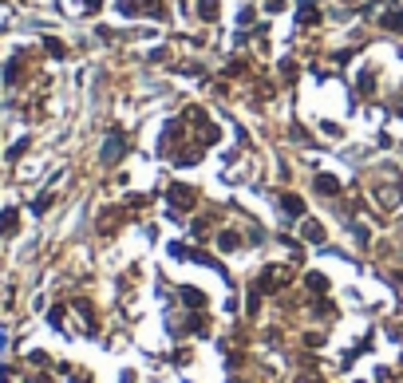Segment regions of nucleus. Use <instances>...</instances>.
<instances>
[{
    "label": "nucleus",
    "mask_w": 403,
    "mask_h": 383,
    "mask_svg": "<svg viewBox=\"0 0 403 383\" xmlns=\"http://www.w3.org/2000/svg\"><path fill=\"white\" fill-rule=\"evenodd\" d=\"M313 186H316V190H320V194H336V190H340V182H336V178H332V174H320V178H316V182H313Z\"/></svg>",
    "instance_id": "nucleus-1"
},
{
    "label": "nucleus",
    "mask_w": 403,
    "mask_h": 383,
    "mask_svg": "<svg viewBox=\"0 0 403 383\" xmlns=\"http://www.w3.org/2000/svg\"><path fill=\"white\" fill-rule=\"evenodd\" d=\"M384 28H399L403 32V12H388L384 16Z\"/></svg>",
    "instance_id": "nucleus-7"
},
{
    "label": "nucleus",
    "mask_w": 403,
    "mask_h": 383,
    "mask_svg": "<svg viewBox=\"0 0 403 383\" xmlns=\"http://www.w3.org/2000/svg\"><path fill=\"white\" fill-rule=\"evenodd\" d=\"M170 198H174L178 206H194V190H186V186H174V190H170Z\"/></svg>",
    "instance_id": "nucleus-3"
},
{
    "label": "nucleus",
    "mask_w": 403,
    "mask_h": 383,
    "mask_svg": "<svg viewBox=\"0 0 403 383\" xmlns=\"http://www.w3.org/2000/svg\"><path fill=\"white\" fill-rule=\"evenodd\" d=\"M304 237H309V241H324V229H320L316 221H309V225H304Z\"/></svg>",
    "instance_id": "nucleus-6"
},
{
    "label": "nucleus",
    "mask_w": 403,
    "mask_h": 383,
    "mask_svg": "<svg viewBox=\"0 0 403 383\" xmlns=\"http://www.w3.org/2000/svg\"><path fill=\"white\" fill-rule=\"evenodd\" d=\"M12 225H16V213H12V209H8V213H0V233H8Z\"/></svg>",
    "instance_id": "nucleus-8"
},
{
    "label": "nucleus",
    "mask_w": 403,
    "mask_h": 383,
    "mask_svg": "<svg viewBox=\"0 0 403 383\" xmlns=\"http://www.w3.org/2000/svg\"><path fill=\"white\" fill-rule=\"evenodd\" d=\"M281 206H285V213H300V209H304V202H300L297 194H285V198H281Z\"/></svg>",
    "instance_id": "nucleus-4"
},
{
    "label": "nucleus",
    "mask_w": 403,
    "mask_h": 383,
    "mask_svg": "<svg viewBox=\"0 0 403 383\" xmlns=\"http://www.w3.org/2000/svg\"><path fill=\"white\" fill-rule=\"evenodd\" d=\"M127 147V142H123V134H115V138H111V142H107V150H103V158L107 162H115V158H119V150Z\"/></svg>",
    "instance_id": "nucleus-2"
},
{
    "label": "nucleus",
    "mask_w": 403,
    "mask_h": 383,
    "mask_svg": "<svg viewBox=\"0 0 403 383\" xmlns=\"http://www.w3.org/2000/svg\"><path fill=\"white\" fill-rule=\"evenodd\" d=\"M198 12H202V20H214V16H218V0H202Z\"/></svg>",
    "instance_id": "nucleus-5"
}]
</instances>
